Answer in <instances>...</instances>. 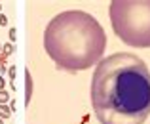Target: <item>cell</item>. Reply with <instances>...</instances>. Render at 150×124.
<instances>
[{
  "label": "cell",
  "mask_w": 150,
  "mask_h": 124,
  "mask_svg": "<svg viewBox=\"0 0 150 124\" xmlns=\"http://www.w3.org/2000/svg\"><path fill=\"white\" fill-rule=\"evenodd\" d=\"M91 107L101 124H143L150 115V71L131 52L103 57L89 86Z\"/></svg>",
  "instance_id": "obj_1"
},
{
  "label": "cell",
  "mask_w": 150,
  "mask_h": 124,
  "mask_svg": "<svg viewBox=\"0 0 150 124\" xmlns=\"http://www.w3.org/2000/svg\"><path fill=\"white\" fill-rule=\"evenodd\" d=\"M44 50L57 69L69 73L86 71L103 59L106 33L95 15L84 10H67L48 23Z\"/></svg>",
  "instance_id": "obj_2"
},
{
  "label": "cell",
  "mask_w": 150,
  "mask_h": 124,
  "mask_svg": "<svg viewBox=\"0 0 150 124\" xmlns=\"http://www.w3.org/2000/svg\"><path fill=\"white\" fill-rule=\"evenodd\" d=\"M108 15L116 37L131 48H150V0H114Z\"/></svg>",
  "instance_id": "obj_3"
},
{
  "label": "cell",
  "mask_w": 150,
  "mask_h": 124,
  "mask_svg": "<svg viewBox=\"0 0 150 124\" xmlns=\"http://www.w3.org/2000/svg\"><path fill=\"white\" fill-rule=\"evenodd\" d=\"M30 97H33V77L29 71H25V103L29 105Z\"/></svg>",
  "instance_id": "obj_4"
},
{
  "label": "cell",
  "mask_w": 150,
  "mask_h": 124,
  "mask_svg": "<svg viewBox=\"0 0 150 124\" xmlns=\"http://www.w3.org/2000/svg\"><path fill=\"white\" fill-rule=\"evenodd\" d=\"M10 117H11L10 105H0V118H2V120H6V118H10Z\"/></svg>",
  "instance_id": "obj_5"
},
{
  "label": "cell",
  "mask_w": 150,
  "mask_h": 124,
  "mask_svg": "<svg viewBox=\"0 0 150 124\" xmlns=\"http://www.w3.org/2000/svg\"><path fill=\"white\" fill-rule=\"evenodd\" d=\"M13 52H15V48H13V44H11V42H6V44L2 46V54L6 55V57H8V55H11Z\"/></svg>",
  "instance_id": "obj_6"
},
{
  "label": "cell",
  "mask_w": 150,
  "mask_h": 124,
  "mask_svg": "<svg viewBox=\"0 0 150 124\" xmlns=\"http://www.w3.org/2000/svg\"><path fill=\"white\" fill-rule=\"evenodd\" d=\"M8 101H11V97H10V94H8L6 90H0V105H6Z\"/></svg>",
  "instance_id": "obj_7"
},
{
  "label": "cell",
  "mask_w": 150,
  "mask_h": 124,
  "mask_svg": "<svg viewBox=\"0 0 150 124\" xmlns=\"http://www.w3.org/2000/svg\"><path fill=\"white\" fill-rule=\"evenodd\" d=\"M8 37H10V42L13 44V42H15V38H17V31H15L13 27H11V29L8 31Z\"/></svg>",
  "instance_id": "obj_8"
},
{
  "label": "cell",
  "mask_w": 150,
  "mask_h": 124,
  "mask_svg": "<svg viewBox=\"0 0 150 124\" xmlns=\"http://www.w3.org/2000/svg\"><path fill=\"white\" fill-rule=\"evenodd\" d=\"M8 75H10V78H13V80H15V75H17V69H15V65H10V69H8Z\"/></svg>",
  "instance_id": "obj_9"
},
{
  "label": "cell",
  "mask_w": 150,
  "mask_h": 124,
  "mask_svg": "<svg viewBox=\"0 0 150 124\" xmlns=\"http://www.w3.org/2000/svg\"><path fill=\"white\" fill-rule=\"evenodd\" d=\"M8 25V17L4 14H0V27H6Z\"/></svg>",
  "instance_id": "obj_10"
},
{
  "label": "cell",
  "mask_w": 150,
  "mask_h": 124,
  "mask_svg": "<svg viewBox=\"0 0 150 124\" xmlns=\"http://www.w3.org/2000/svg\"><path fill=\"white\" fill-rule=\"evenodd\" d=\"M4 86H6V80H4V78L0 77V90H4Z\"/></svg>",
  "instance_id": "obj_11"
},
{
  "label": "cell",
  "mask_w": 150,
  "mask_h": 124,
  "mask_svg": "<svg viewBox=\"0 0 150 124\" xmlns=\"http://www.w3.org/2000/svg\"><path fill=\"white\" fill-rule=\"evenodd\" d=\"M0 14H2V4H0Z\"/></svg>",
  "instance_id": "obj_12"
},
{
  "label": "cell",
  "mask_w": 150,
  "mask_h": 124,
  "mask_svg": "<svg viewBox=\"0 0 150 124\" xmlns=\"http://www.w3.org/2000/svg\"><path fill=\"white\" fill-rule=\"evenodd\" d=\"M0 124H4V120H2V118H0Z\"/></svg>",
  "instance_id": "obj_13"
},
{
  "label": "cell",
  "mask_w": 150,
  "mask_h": 124,
  "mask_svg": "<svg viewBox=\"0 0 150 124\" xmlns=\"http://www.w3.org/2000/svg\"><path fill=\"white\" fill-rule=\"evenodd\" d=\"M0 54H2V46H0Z\"/></svg>",
  "instance_id": "obj_14"
}]
</instances>
